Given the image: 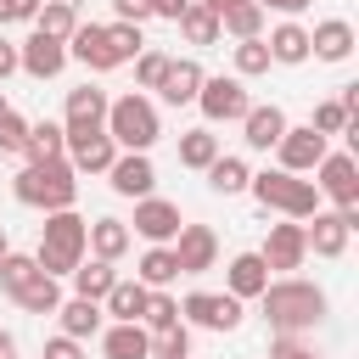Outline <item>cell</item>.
Returning <instances> with one entry per match:
<instances>
[{"mask_svg":"<svg viewBox=\"0 0 359 359\" xmlns=\"http://www.w3.org/2000/svg\"><path fill=\"white\" fill-rule=\"evenodd\" d=\"M258 303H264L269 331H286V337H303V331H314V325L325 320V292H320L314 280H297V275L269 280V286L258 292Z\"/></svg>","mask_w":359,"mask_h":359,"instance_id":"6da1fadb","label":"cell"},{"mask_svg":"<svg viewBox=\"0 0 359 359\" xmlns=\"http://www.w3.org/2000/svg\"><path fill=\"white\" fill-rule=\"evenodd\" d=\"M84 236H90V219H79L73 208H56V213H45V224H39V247H34V264L45 269V275H73L79 264H84Z\"/></svg>","mask_w":359,"mask_h":359,"instance_id":"7a4b0ae2","label":"cell"},{"mask_svg":"<svg viewBox=\"0 0 359 359\" xmlns=\"http://www.w3.org/2000/svg\"><path fill=\"white\" fill-rule=\"evenodd\" d=\"M11 191H17L22 208L56 213V208H73L79 180H73V163H67V157H50V163H22L17 180H11Z\"/></svg>","mask_w":359,"mask_h":359,"instance_id":"3957f363","label":"cell"},{"mask_svg":"<svg viewBox=\"0 0 359 359\" xmlns=\"http://www.w3.org/2000/svg\"><path fill=\"white\" fill-rule=\"evenodd\" d=\"M101 129H107L112 146H123V151H151L157 135H163V118H157V107L135 90V95L107 101V123H101Z\"/></svg>","mask_w":359,"mask_h":359,"instance_id":"277c9868","label":"cell"},{"mask_svg":"<svg viewBox=\"0 0 359 359\" xmlns=\"http://www.w3.org/2000/svg\"><path fill=\"white\" fill-rule=\"evenodd\" d=\"M247 191H252L264 208L286 213V219H309V213H320V191H314V180H297V174H286V168H264V174H252Z\"/></svg>","mask_w":359,"mask_h":359,"instance_id":"5b68a950","label":"cell"},{"mask_svg":"<svg viewBox=\"0 0 359 359\" xmlns=\"http://www.w3.org/2000/svg\"><path fill=\"white\" fill-rule=\"evenodd\" d=\"M314 191L331 196L337 208H359V163H353V151H325L314 163Z\"/></svg>","mask_w":359,"mask_h":359,"instance_id":"8992f818","label":"cell"},{"mask_svg":"<svg viewBox=\"0 0 359 359\" xmlns=\"http://www.w3.org/2000/svg\"><path fill=\"white\" fill-rule=\"evenodd\" d=\"M196 107H202V118H208V123H236V118H241L252 101H247V84H241L236 73H230V79L219 73V79H202Z\"/></svg>","mask_w":359,"mask_h":359,"instance_id":"52a82bcc","label":"cell"},{"mask_svg":"<svg viewBox=\"0 0 359 359\" xmlns=\"http://www.w3.org/2000/svg\"><path fill=\"white\" fill-rule=\"evenodd\" d=\"M180 320H191L202 331H236L241 325V297H230V292H191L180 303Z\"/></svg>","mask_w":359,"mask_h":359,"instance_id":"ba28073f","label":"cell"},{"mask_svg":"<svg viewBox=\"0 0 359 359\" xmlns=\"http://www.w3.org/2000/svg\"><path fill=\"white\" fill-rule=\"evenodd\" d=\"M67 67V39H56V34H28L22 45H17V73H28V79H56Z\"/></svg>","mask_w":359,"mask_h":359,"instance_id":"9c48e42d","label":"cell"},{"mask_svg":"<svg viewBox=\"0 0 359 359\" xmlns=\"http://www.w3.org/2000/svg\"><path fill=\"white\" fill-rule=\"evenodd\" d=\"M112 157H118V146H112L107 129H67V163H73V174H107Z\"/></svg>","mask_w":359,"mask_h":359,"instance_id":"30bf717a","label":"cell"},{"mask_svg":"<svg viewBox=\"0 0 359 359\" xmlns=\"http://www.w3.org/2000/svg\"><path fill=\"white\" fill-rule=\"evenodd\" d=\"M174 258H180V275H208L219 264V236L208 224H180V236L168 241Z\"/></svg>","mask_w":359,"mask_h":359,"instance_id":"8fae6325","label":"cell"},{"mask_svg":"<svg viewBox=\"0 0 359 359\" xmlns=\"http://www.w3.org/2000/svg\"><path fill=\"white\" fill-rule=\"evenodd\" d=\"M275 151H280V168H286V174H314V163H320L331 146H325L320 129H309V123L292 129V123H286V135L275 140Z\"/></svg>","mask_w":359,"mask_h":359,"instance_id":"7c38bea8","label":"cell"},{"mask_svg":"<svg viewBox=\"0 0 359 359\" xmlns=\"http://www.w3.org/2000/svg\"><path fill=\"white\" fill-rule=\"evenodd\" d=\"M107 185H112L118 196L140 202V196H151L157 168H151V157H146V151H118V157H112V168H107Z\"/></svg>","mask_w":359,"mask_h":359,"instance_id":"4fadbf2b","label":"cell"},{"mask_svg":"<svg viewBox=\"0 0 359 359\" xmlns=\"http://www.w3.org/2000/svg\"><path fill=\"white\" fill-rule=\"evenodd\" d=\"M129 224H135V236H146L151 247H168V241L180 236V224H185V219H180V208H174V202H163V196H140Z\"/></svg>","mask_w":359,"mask_h":359,"instance_id":"5bb4252c","label":"cell"},{"mask_svg":"<svg viewBox=\"0 0 359 359\" xmlns=\"http://www.w3.org/2000/svg\"><path fill=\"white\" fill-rule=\"evenodd\" d=\"M258 258H264L269 269H297V264L309 258V241H303V219H286V224H269V236H264V247H258Z\"/></svg>","mask_w":359,"mask_h":359,"instance_id":"9a60e30c","label":"cell"},{"mask_svg":"<svg viewBox=\"0 0 359 359\" xmlns=\"http://www.w3.org/2000/svg\"><path fill=\"white\" fill-rule=\"evenodd\" d=\"M353 45H359V34H353L348 17H325V22L309 28V56H320V62H348Z\"/></svg>","mask_w":359,"mask_h":359,"instance_id":"2e32d148","label":"cell"},{"mask_svg":"<svg viewBox=\"0 0 359 359\" xmlns=\"http://www.w3.org/2000/svg\"><path fill=\"white\" fill-rule=\"evenodd\" d=\"M67 56H73V62H84L90 73H112V67H118V56H112V45H107V28H101V22H79V28L67 34Z\"/></svg>","mask_w":359,"mask_h":359,"instance_id":"e0dca14e","label":"cell"},{"mask_svg":"<svg viewBox=\"0 0 359 359\" xmlns=\"http://www.w3.org/2000/svg\"><path fill=\"white\" fill-rule=\"evenodd\" d=\"M202 79H208V73H202V62H191V56H168V67H163V84H157V90H163V101H168V107H191V101H196V90H202Z\"/></svg>","mask_w":359,"mask_h":359,"instance_id":"ac0fdd59","label":"cell"},{"mask_svg":"<svg viewBox=\"0 0 359 359\" xmlns=\"http://www.w3.org/2000/svg\"><path fill=\"white\" fill-rule=\"evenodd\" d=\"M314 224H303V241H309V252H320V258H342L348 252V236H353V224L342 219V213H309Z\"/></svg>","mask_w":359,"mask_h":359,"instance_id":"d6986e66","label":"cell"},{"mask_svg":"<svg viewBox=\"0 0 359 359\" xmlns=\"http://www.w3.org/2000/svg\"><path fill=\"white\" fill-rule=\"evenodd\" d=\"M101 123H107V90H95V84H79V90H67L62 129H101Z\"/></svg>","mask_w":359,"mask_h":359,"instance_id":"ffe728a7","label":"cell"},{"mask_svg":"<svg viewBox=\"0 0 359 359\" xmlns=\"http://www.w3.org/2000/svg\"><path fill=\"white\" fill-rule=\"evenodd\" d=\"M280 135H286V112H280L275 101H269V107H247V112H241V140H247L252 151H269Z\"/></svg>","mask_w":359,"mask_h":359,"instance_id":"44dd1931","label":"cell"},{"mask_svg":"<svg viewBox=\"0 0 359 359\" xmlns=\"http://www.w3.org/2000/svg\"><path fill=\"white\" fill-rule=\"evenodd\" d=\"M101 348H107V359H146L151 331H146L140 320H112V325L101 331Z\"/></svg>","mask_w":359,"mask_h":359,"instance_id":"7402d4cb","label":"cell"},{"mask_svg":"<svg viewBox=\"0 0 359 359\" xmlns=\"http://www.w3.org/2000/svg\"><path fill=\"white\" fill-rule=\"evenodd\" d=\"M224 280H230V297H258L264 286H269V264L258 258V252H236L230 258V269H224Z\"/></svg>","mask_w":359,"mask_h":359,"instance_id":"603a6c76","label":"cell"},{"mask_svg":"<svg viewBox=\"0 0 359 359\" xmlns=\"http://www.w3.org/2000/svg\"><path fill=\"white\" fill-rule=\"evenodd\" d=\"M269 62H280V67H297V62H309V28L303 22H280V28H269Z\"/></svg>","mask_w":359,"mask_h":359,"instance_id":"cb8c5ba5","label":"cell"},{"mask_svg":"<svg viewBox=\"0 0 359 359\" xmlns=\"http://www.w3.org/2000/svg\"><path fill=\"white\" fill-rule=\"evenodd\" d=\"M22 157H28V163H50V157H67V129H62V123H50V118L28 123Z\"/></svg>","mask_w":359,"mask_h":359,"instance_id":"d4e9b609","label":"cell"},{"mask_svg":"<svg viewBox=\"0 0 359 359\" xmlns=\"http://www.w3.org/2000/svg\"><path fill=\"white\" fill-rule=\"evenodd\" d=\"M56 314H62V337H79V342H84V337H95V331H101V320H107L95 297H67V303H56Z\"/></svg>","mask_w":359,"mask_h":359,"instance_id":"484cf974","label":"cell"},{"mask_svg":"<svg viewBox=\"0 0 359 359\" xmlns=\"http://www.w3.org/2000/svg\"><path fill=\"white\" fill-rule=\"evenodd\" d=\"M84 247H90L95 258L118 264V258L129 252V224H123V219H95V224H90V236H84Z\"/></svg>","mask_w":359,"mask_h":359,"instance_id":"4316f807","label":"cell"},{"mask_svg":"<svg viewBox=\"0 0 359 359\" xmlns=\"http://www.w3.org/2000/svg\"><path fill=\"white\" fill-rule=\"evenodd\" d=\"M135 280L151 286V292H157V286H174V280H180V258H174V247H146L140 264H135Z\"/></svg>","mask_w":359,"mask_h":359,"instance_id":"83f0119b","label":"cell"},{"mask_svg":"<svg viewBox=\"0 0 359 359\" xmlns=\"http://www.w3.org/2000/svg\"><path fill=\"white\" fill-rule=\"evenodd\" d=\"M264 6L258 0H230L224 11H219V34H236V39H258L264 34Z\"/></svg>","mask_w":359,"mask_h":359,"instance_id":"f1b7e54d","label":"cell"},{"mask_svg":"<svg viewBox=\"0 0 359 359\" xmlns=\"http://www.w3.org/2000/svg\"><path fill=\"white\" fill-rule=\"evenodd\" d=\"M146 292L151 286H140V280H112V292L101 297V314H112V320H140V309H146Z\"/></svg>","mask_w":359,"mask_h":359,"instance_id":"f546056e","label":"cell"},{"mask_svg":"<svg viewBox=\"0 0 359 359\" xmlns=\"http://www.w3.org/2000/svg\"><path fill=\"white\" fill-rule=\"evenodd\" d=\"M174 22H180V34H185L191 45H213V39H219V11H213L208 0H191Z\"/></svg>","mask_w":359,"mask_h":359,"instance_id":"4dcf8cb0","label":"cell"},{"mask_svg":"<svg viewBox=\"0 0 359 359\" xmlns=\"http://www.w3.org/2000/svg\"><path fill=\"white\" fill-rule=\"evenodd\" d=\"M202 174H208V185H213L219 196H236V191H247V180H252V168H247L241 157H224V151H219Z\"/></svg>","mask_w":359,"mask_h":359,"instance_id":"1f68e13d","label":"cell"},{"mask_svg":"<svg viewBox=\"0 0 359 359\" xmlns=\"http://www.w3.org/2000/svg\"><path fill=\"white\" fill-rule=\"evenodd\" d=\"M112 280H118V269H112L107 258H90V264L73 269V297H95V303H101V297L112 292Z\"/></svg>","mask_w":359,"mask_h":359,"instance_id":"d6a6232c","label":"cell"},{"mask_svg":"<svg viewBox=\"0 0 359 359\" xmlns=\"http://www.w3.org/2000/svg\"><path fill=\"white\" fill-rule=\"evenodd\" d=\"M34 28H39V34H56V39H67V34L79 28V6H73V0H45V6L34 11Z\"/></svg>","mask_w":359,"mask_h":359,"instance_id":"836d02e7","label":"cell"},{"mask_svg":"<svg viewBox=\"0 0 359 359\" xmlns=\"http://www.w3.org/2000/svg\"><path fill=\"white\" fill-rule=\"evenodd\" d=\"M17 303H22L28 314H56V303H62V286H56V275H45V269H39V275H34V280L17 292Z\"/></svg>","mask_w":359,"mask_h":359,"instance_id":"e575fe53","label":"cell"},{"mask_svg":"<svg viewBox=\"0 0 359 359\" xmlns=\"http://www.w3.org/2000/svg\"><path fill=\"white\" fill-rule=\"evenodd\" d=\"M213 157H219V135L213 129H185L180 135V163L185 168H208Z\"/></svg>","mask_w":359,"mask_h":359,"instance_id":"d590c367","label":"cell"},{"mask_svg":"<svg viewBox=\"0 0 359 359\" xmlns=\"http://www.w3.org/2000/svg\"><path fill=\"white\" fill-rule=\"evenodd\" d=\"M146 359H191V325L180 320V325H163V331H151V348H146Z\"/></svg>","mask_w":359,"mask_h":359,"instance_id":"8d00e7d4","label":"cell"},{"mask_svg":"<svg viewBox=\"0 0 359 359\" xmlns=\"http://www.w3.org/2000/svg\"><path fill=\"white\" fill-rule=\"evenodd\" d=\"M34 275H39L34 252H6V258H0V292H6V297H17V292L34 280Z\"/></svg>","mask_w":359,"mask_h":359,"instance_id":"74e56055","label":"cell"},{"mask_svg":"<svg viewBox=\"0 0 359 359\" xmlns=\"http://www.w3.org/2000/svg\"><path fill=\"white\" fill-rule=\"evenodd\" d=\"M258 73H269V45H264V34H258V39H236V79H258Z\"/></svg>","mask_w":359,"mask_h":359,"instance_id":"f35d334b","label":"cell"},{"mask_svg":"<svg viewBox=\"0 0 359 359\" xmlns=\"http://www.w3.org/2000/svg\"><path fill=\"white\" fill-rule=\"evenodd\" d=\"M140 325L146 331H163V325H180V303L157 286V292H146V309H140Z\"/></svg>","mask_w":359,"mask_h":359,"instance_id":"ab89813d","label":"cell"},{"mask_svg":"<svg viewBox=\"0 0 359 359\" xmlns=\"http://www.w3.org/2000/svg\"><path fill=\"white\" fill-rule=\"evenodd\" d=\"M107 45H112V56H118V62H135V56L146 50L140 22H107Z\"/></svg>","mask_w":359,"mask_h":359,"instance_id":"60d3db41","label":"cell"},{"mask_svg":"<svg viewBox=\"0 0 359 359\" xmlns=\"http://www.w3.org/2000/svg\"><path fill=\"white\" fill-rule=\"evenodd\" d=\"M163 67H168L163 50H140V56H135V84H140V90H157V84H163Z\"/></svg>","mask_w":359,"mask_h":359,"instance_id":"b9f144b4","label":"cell"},{"mask_svg":"<svg viewBox=\"0 0 359 359\" xmlns=\"http://www.w3.org/2000/svg\"><path fill=\"white\" fill-rule=\"evenodd\" d=\"M309 129H320L325 140H331V135H342V129H348V107H342V101H320V107H314V123H309Z\"/></svg>","mask_w":359,"mask_h":359,"instance_id":"7bdbcfd3","label":"cell"},{"mask_svg":"<svg viewBox=\"0 0 359 359\" xmlns=\"http://www.w3.org/2000/svg\"><path fill=\"white\" fill-rule=\"evenodd\" d=\"M22 140H28V118L6 112V118H0V151H6V157H22Z\"/></svg>","mask_w":359,"mask_h":359,"instance_id":"ee69618b","label":"cell"},{"mask_svg":"<svg viewBox=\"0 0 359 359\" xmlns=\"http://www.w3.org/2000/svg\"><path fill=\"white\" fill-rule=\"evenodd\" d=\"M269 359H320L303 337H286V331H275V342H269Z\"/></svg>","mask_w":359,"mask_h":359,"instance_id":"f6af8a7d","label":"cell"},{"mask_svg":"<svg viewBox=\"0 0 359 359\" xmlns=\"http://www.w3.org/2000/svg\"><path fill=\"white\" fill-rule=\"evenodd\" d=\"M39 359H84V342H79V337H50Z\"/></svg>","mask_w":359,"mask_h":359,"instance_id":"bcb514c9","label":"cell"},{"mask_svg":"<svg viewBox=\"0 0 359 359\" xmlns=\"http://www.w3.org/2000/svg\"><path fill=\"white\" fill-rule=\"evenodd\" d=\"M112 11H118V22H146L151 0H112Z\"/></svg>","mask_w":359,"mask_h":359,"instance_id":"7dc6e473","label":"cell"},{"mask_svg":"<svg viewBox=\"0 0 359 359\" xmlns=\"http://www.w3.org/2000/svg\"><path fill=\"white\" fill-rule=\"evenodd\" d=\"M11 73H17V45H11V39H0V84H6Z\"/></svg>","mask_w":359,"mask_h":359,"instance_id":"c3c4849f","label":"cell"},{"mask_svg":"<svg viewBox=\"0 0 359 359\" xmlns=\"http://www.w3.org/2000/svg\"><path fill=\"white\" fill-rule=\"evenodd\" d=\"M185 6H191V0H151V17H168V22H174Z\"/></svg>","mask_w":359,"mask_h":359,"instance_id":"681fc988","label":"cell"},{"mask_svg":"<svg viewBox=\"0 0 359 359\" xmlns=\"http://www.w3.org/2000/svg\"><path fill=\"white\" fill-rule=\"evenodd\" d=\"M264 11H286V17H297V11H309V0H258Z\"/></svg>","mask_w":359,"mask_h":359,"instance_id":"f907efd6","label":"cell"},{"mask_svg":"<svg viewBox=\"0 0 359 359\" xmlns=\"http://www.w3.org/2000/svg\"><path fill=\"white\" fill-rule=\"evenodd\" d=\"M39 6H45V0H11V17H17V22H34Z\"/></svg>","mask_w":359,"mask_h":359,"instance_id":"816d5d0a","label":"cell"},{"mask_svg":"<svg viewBox=\"0 0 359 359\" xmlns=\"http://www.w3.org/2000/svg\"><path fill=\"white\" fill-rule=\"evenodd\" d=\"M0 359H17V337L11 331H0Z\"/></svg>","mask_w":359,"mask_h":359,"instance_id":"f5cc1de1","label":"cell"},{"mask_svg":"<svg viewBox=\"0 0 359 359\" xmlns=\"http://www.w3.org/2000/svg\"><path fill=\"white\" fill-rule=\"evenodd\" d=\"M6 22H17V17H11V0H0V28H6Z\"/></svg>","mask_w":359,"mask_h":359,"instance_id":"db71d44e","label":"cell"},{"mask_svg":"<svg viewBox=\"0 0 359 359\" xmlns=\"http://www.w3.org/2000/svg\"><path fill=\"white\" fill-rule=\"evenodd\" d=\"M6 252H11V241H6V230H0V258H6Z\"/></svg>","mask_w":359,"mask_h":359,"instance_id":"11a10c76","label":"cell"},{"mask_svg":"<svg viewBox=\"0 0 359 359\" xmlns=\"http://www.w3.org/2000/svg\"><path fill=\"white\" fill-rule=\"evenodd\" d=\"M6 112H11V107H6V95H0V118H6Z\"/></svg>","mask_w":359,"mask_h":359,"instance_id":"9f6ffc18","label":"cell"}]
</instances>
